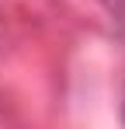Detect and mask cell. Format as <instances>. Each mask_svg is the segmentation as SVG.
I'll return each instance as SVG.
<instances>
[{"label": "cell", "instance_id": "cell-1", "mask_svg": "<svg viewBox=\"0 0 125 129\" xmlns=\"http://www.w3.org/2000/svg\"><path fill=\"white\" fill-rule=\"evenodd\" d=\"M108 14H115V18H125V0H97Z\"/></svg>", "mask_w": 125, "mask_h": 129}, {"label": "cell", "instance_id": "cell-2", "mask_svg": "<svg viewBox=\"0 0 125 129\" xmlns=\"http://www.w3.org/2000/svg\"><path fill=\"white\" fill-rule=\"evenodd\" d=\"M122 122H125V105H122Z\"/></svg>", "mask_w": 125, "mask_h": 129}]
</instances>
